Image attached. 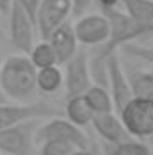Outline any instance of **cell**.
<instances>
[{"label":"cell","mask_w":153,"mask_h":155,"mask_svg":"<svg viewBox=\"0 0 153 155\" xmlns=\"http://www.w3.org/2000/svg\"><path fill=\"white\" fill-rule=\"evenodd\" d=\"M103 15L110 22V38L96 52V56L90 61V67H92V76L94 78H105L106 79V71H105L106 60L112 54H117L119 49L133 43L135 40L151 36L153 25H142V24L132 20L124 11H119V9L103 11Z\"/></svg>","instance_id":"6da1fadb"},{"label":"cell","mask_w":153,"mask_h":155,"mask_svg":"<svg viewBox=\"0 0 153 155\" xmlns=\"http://www.w3.org/2000/svg\"><path fill=\"white\" fill-rule=\"evenodd\" d=\"M36 67L27 54H15L2 61V90L4 96L15 101H27L34 96L36 88Z\"/></svg>","instance_id":"7a4b0ae2"},{"label":"cell","mask_w":153,"mask_h":155,"mask_svg":"<svg viewBox=\"0 0 153 155\" xmlns=\"http://www.w3.org/2000/svg\"><path fill=\"white\" fill-rule=\"evenodd\" d=\"M40 124V119H33L0 130V152L5 155H31Z\"/></svg>","instance_id":"3957f363"},{"label":"cell","mask_w":153,"mask_h":155,"mask_svg":"<svg viewBox=\"0 0 153 155\" xmlns=\"http://www.w3.org/2000/svg\"><path fill=\"white\" fill-rule=\"evenodd\" d=\"M119 117L133 139H146L153 135V101L150 99L133 97Z\"/></svg>","instance_id":"277c9868"},{"label":"cell","mask_w":153,"mask_h":155,"mask_svg":"<svg viewBox=\"0 0 153 155\" xmlns=\"http://www.w3.org/2000/svg\"><path fill=\"white\" fill-rule=\"evenodd\" d=\"M52 139L72 143L77 150H90L88 137L83 134V130L63 117H52L40 124L38 132H36V144L52 141Z\"/></svg>","instance_id":"5b68a950"},{"label":"cell","mask_w":153,"mask_h":155,"mask_svg":"<svg viewBox=\"0 0 153 155\" xmlns=\"http://www.w3.org/2000/svg\"><path fill=\"white\" fill-rule=\"evenodd\" d=\"M60 117V112L49 103H22V105H0V130H7L33 119H52Z\"/></svg>","instance_id":"8992f818"},{"label":"cell","mask_w":153,"mask_h":155,"mask_svg":"<svg viewBox=\"0 0 153 155\" xmlns=\"http://www.w3.org/2000/svg\"><path fill=\"white\" fill-rule=\"evenodd\" d=\"M105 71H106L108 92H110L112 101H114V110H115V114L119 116L126 108V105L135 97L133 90H132V85H130V79H128V74L122 69L119 54H112L106 60Z\"/></svg>","instance_id":"52a82bcc"},{"label":"cell","mask_w":153,"mask_h":155,"mask_svg":"<svg viewBox=\"0 0 153 155\" xmlns=\"http://www.w3.org/2000/svg\"><path fill=\"white\" fill-rule=\"evenodd\" d=\"M65 90H67V99L85 96L92 87V67L90 60L85 49H79L77 54L65 63Z\"/></svg>","instance_id":"ba28073f"},{"label":"cell","mask_w":153,"mask_h":155,"mask_svg":"<svg viewBox=\"0 0 153 155\" xmlns=\"http://www.w3.org/2000/svg\"><path fill=\"white\" fill-rule=\"evenodd\" d=\"M70 13H74L70 0H41L36 13V29L41 40H49L56 29L67 24Z\"/></svg>","instance_id":"9c48e42d"},{"label":"cell","mask_w":153,"mask_h":155,"mask_svg":"<svg viewBox=\"0 0 153 155\" xmlns=\"http://www.w3.org/2000/svg\"><path fill=\"white\" fill-rule=\"evenodd\" d=\"M9 40L11 43L22 51L24 54H29L34 47V29L36 24L31 18V15L15 0L13 7L9 11Z\"/></svg>","instance_id":"30bf717a"},{"label":"cell","mask_w":153,"mask_h":155,"mask_svg":"<svg viewBox=\"0 0 153 155\" xmlns=\"http://www.w3.org/2000/svg\"><path fill=\"white\" fill-rule=\"evenodd\" d=\"M74 25V33L79 41V45H105L110 38V22L103 13H92V15H83L79 16Z\"/></svg>","instance_id":"8fae6325"},{"label":"cell","mask_w":153,"mask_h":155,"mask_svg":"<svg viewBox=\"0 0 153 155\" xmlns=\"http://www.w3.org/2000/svg\"><path fill=\"white\" fill-rule=\"evenodd\" d=\"M92 124H94V130L97 132V135H101V139H105L110 146L133 141V137L128 134V130L124 128L121 117L117 116L115 112L96 116L94 121H92Z\"/></svg>","instance_id":"7c38bea8"},{"label":"cell","mask_w":153,"mask_h":155,"mask_svg":"<svg viewBox=\"0 0 153 155\" xmlns=\"http://www.w3.org/2000/svg\"><path fill=\"white\" fill-rule=\"evenodd\" d=\"M47 41L52 45L60 65H65L67 61H70L79 51V41H77L76 33H74V25L70 22H67L60 29H56Z\"/></svg>","instance_id":"4fadbf2b"},{"label":"cell","mask_w":153,"mask_h":155,"mask_svg":"<svg viewBox=\"0 0 153 155\" xmlns=\"http://www.w3.org/2000/svg\"><path fill=\"white\" fill-rule=\"evenodd\" d=\"M65 114H67V119L76 124L79 128L90 124L94 121V110L90 107V103L86 101L85 96H76V97H70L67 99V105H65Z\"/></svg>","instance_id":"5bb4252c"},{"label":"cell","mask_w":153,"mask_h":155,"mask_svg":"<svg viewBox=\"0 0 153 155\" xmlns=\"http://www.w3.org/2000/svg\"><path fill=\"white\" fill-rule=\"evenodd\" d=\"M128 74L135 97L153 101V71L150 69H132Z\"/></svg>","instance_id":"9a60e30c"},{"label":"cell","mask_w":153,"mask_h":155,"mask_svg":"<svg viewBox=\"0 0 153 155\" xmlns=\"http://www.w3.org/2000/svg\"><path fill=\"white\" fill-rule=\"evenodd\" d=\"M63 87H65V74L60 69V65L38 71V74H36V88L40 92L54 94Z\"/></svg>","instance_id":"2e32d148"},{"label":"cell","mask_w":153,"mask_h":155,"mask_svg":"<svg viewBox=\"0 0 153 155\" xmlns=\"http://www.w3.org/2000/svg\"><path fill=\"white\" fill-rule=\"evenodd\" d=\"M121 5L132 20L142 25H153V0H122Z\"/></svg>","instance_id":"e0dca14e"},{"label":"cell","mask_w":153,"mask_h":155,"mask_svg":"<svg viewBox=\"0 0 153 155\" xmlns=\"http://www.w3.org/2000/svg\"><path fill=\"white\" fill-rule=\"evenodd\" d=\"M85 97H86V101L90 103V107H92V110H94L96 116L115 112L112 96H110L108 88L103 87V85H94V87L85 94Z\"/></svg>","instance_id":"ac0fdd59"},{"label":"cell","mask_w":153,"mask_h":155,"mask_svg":"<svg viewBox=\"0 0 153 155\" xmlns=\"http://www.w3.org/2000/svg\"><path fill=\"white\" fill-rule=\"evenodd\" d=\"M27 56H29L31 63L36 67V71L60 65V63H58V56H56L52 45H50L47 40H41L38 43H34V47L31 49V52H29Z\"/></svg>","instance_id":"d6986e66"},{"label":"cell","mask_w":153,"mask_h":155,"mask_svg":"<svg viewBox=\"0 0 153 155\" xmlns=\"http://www.w3.org/2000/svg\"><path fill=\"white\" fill-rule=\"evenodd\" d=\"M105 155H151L150 148L139 141H128L122 144H112L106 148Z\"/></svg>","instance_id":"ffe728a7"},{"label":"cell","mask_w":153,"mask_h":155,"mask_svg":"<svg viewBox=\"0 0 153 155\" xmlns=\"http://www.w3.org/2000/svg\"><path fill=\"white\" fill-rule=\"evenodd\" d=\"M76 152H79L72 143L67 141H45L40 144V155H74Z\"/></svg>","instance_id":"44dd1931"},{"label":"cell","mask_w":153,"mask_h":155,"mask_svg":"<svg viewBox=\"0 0 153 155\" xmlns=\"http://www.w3.org/2000/svg\"><path fill=\"white\" fill-rule=\"evenodd\" d=\"M122 51L132 56V58H137V60H142L146 63L153 65V47H144V45H135V43H130L126 47H122Z\"/></svg>","instance_id":"7402d4cb"},{"label":"cell","mask_w":153,"mask_h":155,"mask_svg":"<svg viewBox=\"0 0 153 155\" xmlns=\"http://www.w3.org/2000/svg\"><path fill=\"white\" fill-rule=\"evenodd\" d=\"M16 2L31 15V18L36 24V13H38V7H40V4H41V0H16Z\"/></svg>","instance_id":"603a6c76"},{"label":"cell","mask_w":153,"mask_h":155,"mask_svg":"<svg viewBox=\"0 0 153 155\" xmlns=\"http://www.w3.org/2000/svg\"><path fill=\"white\" fill-rule=\"evenodd\" d=\"M70 2H72V7H74V15L79 18V16H83V15L88 11V7H90L96 0H70Z\"/></svg>","instance_id":"cb8c5ba5"},{"label":"cell","mask_w":153,"mask_h":155,"mask_svg":"<svg viewBox=\"0 0 153 155\" xmlns=\"http://www.w3.org/2000/svg\"><path fill=\"white\" fill-rule=\"evenodd\" d=\"M103 11H112V9H117V5L122 4V0H96Z\"/></svg>","instance_id":"d4e9b609"},{"label":"cell","mask_w":153,"mask_h":155,"mask_svg":"<svg viewBox=\"0 0 153 155\" xmlns=\"http://www.w3.org/2000/svg\"><path fill=\"white\" fill-rule=\"evenodd\" d=\"M13 2L15 0H0V13L2 15H9V11L13 7Z\"/></svg>","instance_id":"484cf974"},{"label":"cell","mask_w":153,"mask_h":155,"mask_svg":"<svg viewBox=\"0 0 153 155\" xmlns=\"http://www.w3.org/2000/svg\"><path fill=\"white\" fill-rule=\"evenodd\" d=\"M0 71H2V60H0ZM5 96H4V90H2V76H0V105H4L5 103Z\"/></svg>","instance_id":"4316f807"},{"label":"cell","mask_w":153,"mask_h":155,"mask_svg":"<svg viewBox=\"0 0 153 155\" xmlns=\"http://www.w3.org/2000/svg\"><path fill=\"white\" fill-rule=\"evenodd\" d=\"M74 155H97V153H94V152H90V150H79V152H76Z\"/></svg>","instance_id":"83f0119b"},{"label":"cell","mask_w":153,"mask_h":155,"mask_svg":"<svg viewBox=\"0 0 153 155\" xmlns=\"http://www.w3.org/2000/svg\"><path fill=\"white\" fill-rule=\"evenodd\" d=\"M0 36H2V29H0Z\"/></svg>","instance_id":"f1b7e54d"}]
</instances>
